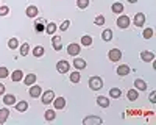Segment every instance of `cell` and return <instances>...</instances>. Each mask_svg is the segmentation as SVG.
Here are the masks:
<instances>
[{"label":"cell","mask_w":156,"mask_h":125,"mask_svg":"<svg viewBox=\"0 0 156 125\" xmlns=\"http://www.w3.org/2000/svg\"><path fill=\"white\" fill-rule=\"evenodd\" d=\"M89 88L92 91H100L103 88V80L100 77H90L89 78Z\"/></svg>","instance_id":"1"},{"label":"cell","mask_w":156,"mask_h":125,"mask_svg":"<svg viewBox=\"0 0 156 125\" xmlns=\"http://www.w3.org/2000/svg\"><path fill=\"white\" fill-rule=\"evenodd\" d=\"M129 23H131V19H129L126 14H119V17H117V27L125 30L129 27Z\"/></svg>","instance_id":"2"},{"label":"cell","mask_w":156,"mask_h":125,"mask_svg":"<svg viewBox=\"0 0 156 125\" xmlns=\"http://www.w3.org/2000/svg\"><path fill=\"white\" fill-rule=\"evenodd\" d=\"M108 58H109V61H112V62L120 61V59H122V50H120V48H112V50H109V52H108Z\"/></svg>","instance_id":"3"},{"label":"cell","mask_w":156,"mask_h":125,"mask_svg":"<svg viewBox=\"0 0 156 125\" xmlns=\"http://www.w3.org/2000/svg\"><path fill=\"white\" fill-rule=\"evenodd\" d=\"M53 98H55V92L51 91V89H48V91H45V92L41 94V102H42L44 105L51 103V102H53Z\"/></svg>","instance_id":"4"},{"label":"cell","mask_w":156,"mask_h":125,"mask_svg":"<svg viewBox=\"0 0 156 125\" xmlns=\"http://www.w3.org/2000/svg\"><path fill=\"white\" fill-rule=\"evenodd\" d=\"M69 69H70V62H67L66 59H61L56 62V70L59 73H66V72H69Z\"/></svg>","instance_id":"5"},{"label":"cell","mask_w":156,"mask_h":125,"mask_svg":"<svg viewBox=\"0 0 156 125\" xmlns=\"http://www.w3.org/2000/svg\"><path fill=\"white\" fill-rule=\"evenodd\" d=\"M28 94H30V97H33V98L41 97V94H42V88H41V86H37V84L34 83V84H31V86H30Z\"/></svg>","instance_id":"6"},{"label":"cell","mask_w":156,"mask_h":125,"mask_svg":"<svg viewBox=\"0 0 156 125\" xmlns=\"http://www.w3.org/2000/svg\"><path fill=\"white\" fill-rule=\"evenodd\" d=\"M80 52H81V45L80 44H69L67 45V53L70 56H76Z\"/></svg>","instance_id":"7"},{"label":"cell","mask_w":156,"mask_h":125,"mask_svg":"<svg viewBox=\"0 0 156 125\" xmlns=\"http://www.w3.org/2000/svg\"><path fill=\"white\" fill-rule=\"evenodd\" d=\"M145 20H147V17H145L144 12H137V14L134 16V19H133L136 27H142V25H145Z\"/></svg>","instance_id":"8"},{"label":"cell","mask_w":156,"mask_h":125,"mask_svg":"<svg viewBox=\"0 0 156 125\" xmlns=\"http://www.w3.org/2000/svg\"><path fill=\"white\" fill-rule=\"evenodd\" d=\"M16 102H17L16 95H12V94H3V103L6 106H14Z\"/></svg>","instance_id":"9"},{"label":"cell","mask_w":156,"mask_h":125,"mask_svg":"<svg viewBox=\"0 0 156 125\" xmlns=\"http://www.w3.org/2000/svg\"><path fill=\"white\" fill-rule=\"evenodd\" d=\"M101 122H103L101 117H97V116H87V117L83 119V123H84V125H90V123L97 125V123H101Z\"/></svg>","instance_id":"10"},{"label":"cell","mask_w":156,"mask_h":125,"mask_svg":"<svg viewBox=\"0 0 156 125\" xmlns=\"http://www.w3.org/2000/svg\"><path fill=\"white\" fill-rule=\"evenodd\" d=\"M51 103H53L55 109H62L64 106H66V98H64V97H55Z\"/></svg>","instance_id":"11"},{"label":"cell","mask_w":156,"mask_h":125,"mask_svg":"<svg viewBox=\"0 0 156 125\" xmlns=\"http://www.w3.org/2000/svg\"><path fill=\"white\" fill-rule=\"evenodd\" d=\"M140 59L144 62H151L154 59V53L148 52V50H144V52H140Z\"/></svg>","instance_id":"12"},{"label":"cell","mask_w":156,"mask_h":125,"mask_svg":"<svg viewBox=\"0 0 156 125\" xmlns=\"http://www.w3.org/2000/svg\"><path fill=\"white\" fill-rule=\"evenodd\" d=\"M97 105L101 106V108H108L111 105V100L108 97H105V95H98L97 97Z\"/></svg>","instance_id":"13"},{"label":"cell","mask_w":156,"mask_h":125,"mask_svg":"<svg viewBox=\"0 0 156 125\" xmlns=\"http://www.w3.org/2000/svg\"><path fill=\"white\" fill-rule=\"evenodd\" d=\"M53 38H51V45H53V48L56 50V52H59V50L62 48V42H61V38L59 36H55V34H51Z\"/></svg>","instance_id":"14"},{"label":"cell","mask_w":156,"mask_h":125,"mask_svg":"<svg viewBox=\"0 0 156 125\" xmlns=\"http://www.w3.org/2000/svg\"><path fill=\"white\" fill-rule=\"evenodd\" d=\"M22 78H23V72H22L20 69H16L14 72L11 73V80L14 81V83H19V81H22Z\"/></svg>","instance_id":"15"},{"label":"cell","mask_w":156,"mask_h":125,"mask_svg":"<svg viewBox=\"0 0 156 125\" xmlns=\"http://www.w3.org/2000/svg\"><path fill=\"white\" fill-rule=\"evenodd\" d=\"M37 8L34 6V5H30L28 8H27V11H25V14H27V17H30V19H34L36 16H37Z\"/></svg>","instance_id":"16"},{"label":"cell","mask_w":156,"mask_h":125,"mask_svg":"<svg viewBox=\"0 0 156 125\" xmlns=\"http://www.w3.org/2000/svg\"><path fill=\"white\" fill-rule=\"evenodd\" d=\"M134 88L137 91H145L147 89V81H144L142 78H136L134 80Z\"/></svg>","instance_id":"17"},{"label":"cell","mask_w":156,"mask_h":125,"mask_svg":"<svg viewBox=\"0 0 156 125\" xmlns=\"http://www.w3.org/2000/svg\"><path fill=\"white\" fill-rule=\"evenodd\" d=\"M36 73H28V75H25L23 77V83L27 84V86H31V84H34L36 83Z\"/></svg>","instance_id":"18"},{"label":"cell","mask_w":156,"mask_h":125,"mask_svg":"<svg viewBox=\"0 0 156 125\" xmlns=\"http://www.w3.org/2000/svg\"><path fill=\"white\" fill-rule=\"evenodd\" d=\"M14 106H16V109L19 111V112H25L28 109V103L25 102V100H20V102H16L14 103Z\"/></svg>","instance_id":"19"},{"label":"cell","mask_w":156,"mask_h":125,"mask_svg":"<svg viewBox=\"0 0 156 125\" xmlns=\"http://www.w3.org/2000/svg\"><path fill=\"white\" fill-rule=\"evenodd\" d=\"M137 97H139V92H137L136 88H133V89H129V91L126 92V98L129 100V102H134V100H137Z\"/></svg>","instance_id":"20"},{"label":"cell","mask_w":156,"mask_h":125,"mask_svg":"<svg viewBox=\"0 0 156 125\" xmlns=\"http://www.w3.org/2000/svg\"><path fill=\"white\" fill-rule=\"evenodd\" d=\"M72 64H73V67L75 69H78V70H81V69H86V61L84 59H81V58H76L73 62H72Z\"/></svg>","instance_id":"21"},{"label":"cell","mask_w":156,"mask_h":125,"mask_svg":"<svg viewBox=\"0 0 156 125\" xmlns=\"http://www.w3.org/2000/svg\"><path fill=\"white\" fill-rule=\"evenodd\" d=\"M129 70H131V69H129L126 64H122V66L117 67V75H120V77H126V75L129 73Z\"/></svg>","instance_id":"22"},{"label":"cell","mask_w":156,"mask_h":125,"mask_svg":"<svg viewBox=\"0 0 156 125\" xmlns=\"http://www.w3.org/2000/svg\"><path fill=\"white\" fill-rule=\"evenodd\" d=\"M123 5L120 3V2H115V3H112V6H111V11L112 12H115V14H122L123 12Z\"/></svg>","instance_id":"23"},{"label":"cell","mask_w":156,"mask_h":125,"mask_svg":"<svg viewBox=\"0 0 156 125\" xmlns=\"http://www.w3.org/2000/svg\"><path fill=\"white\" fill-rule=\"evenodd\" d=\"M8 117H9V109L8 108H2L0 109V125L5 123Z\"/></svg>","instance_id":"24"},{"label":"cell","mask_w":156,"mask_h":125,"mask_svg":"<svg viewBox=\"0 0 156 125\" xmlns=\"http://www.w3.org/2000/svg\"><path fill=\"white\" fill-rule=\"evenodd\" d=\"M55 117H56V111H55V109H47V111H45V114H44V119H45L47 122H51V120H55Z\"/></svg>","instance_id":"25"},{"label":"cell","mask_w":156,"mask_h":125,"mask_svg":"<svg viewBox=\"0 0 156 125\" xmlns=\"http://www.w3.org/2000/svg\"><path fill=\"white\" fill-rule=\"evenodd\" d=\"M31 52H33V55H34L36 58H41V56H44L45 50H44V47H42V45H36V47L31 50Z\"/></svg>","instance_id":"26"},{"label":"cell","mask_w":156,"mask_h":125,"mask_svg":"<svg viewBox=\"0 0 156 125\" xmlns=\"http://www.w3.org/2000/svg\"><path fill=\"white\" fill-rule=\"evenodd\" d=\"M56 30H58V25H56L55 22H50V23L45 25V31H47V34H55Z\"/></svg>","instance_id":"27"},{"label":"cell","mask_w":156,"mask_h":125,"mask_svg":"<svg viewBox=\"0 0 156 125\" xmlns=\"http://www.w3.org/2000/svg\"><path fill=\"white\" fill-rule=\"evenodd\" d=\"M109 97H112V98L122 97V89H120V88H111V89H109Z\"/></svg>","instance_id":"28"},{"label":"cell","mask_w":156,"mask_h":125,"mask_svg":"<svg viewBox=\"0 0 156 125\" xmlns=\"http://www.w3.org/2000/svg\"><path fill=\"white\" fill-rule=\"evenodd\" d=\"M101 39L105 41V42L111 41V39H112V30H103V33H101Z\"/></svg>","instance_id":"29"},{"label":"cell","mask_w":156,"mask_h":125,"mask_svg":"<svg viewBox=\"0 0 156 125\" xmlns=\"http://www.w3.org/2000/svg\"><path fill=\"white\" fill-rule=\"evenodd\" d=\"M69 78H70V81H72V83H75V84H76V83H80L81 75H80V72H78V70H75V72H72V73H70V77H69Z\"/></svg>","instance_id":"30"},{"label":"cell","mask_w":156,"mask_h":125,"mask_svg":"<svg viewBox=\"0 0 156 125\" xmlns=\"http://www.w3.org/2000/svg\"><path fill=\"white\" fill-rule=\"evenodd\" d=\"M81 45H84V47L92 45V38H90L89 34H84V36L81 38Z\"/></svg>","instance_id":"31"},{"label":"cell","mask_w":156,"mask_h":125,"mask_svg":"<svg viewBox=\"0 0 156 125\" xmlns=\"http://www.w3.org/2000/svg\"><path fill=\"white\" fill-rule=\"evenodd\" d=\"M8 47L11 50H16L19 47V39H17V38H11V39L8 41Z\"/></svg>","instance_id":"32"},{"label":"cell","mask_w":156,"mask_h":125,"mask_svg":"<svg viewBox=\"0 0 156 125\" xmlns=\"http://www.w3.org/2000/svg\"><path fill=\"white\" fill-rule=\"evenodd\" d=\"M28 52H30V44H28V42H23V44L20 45V55H22V56H27Z\"/></svg>","instance_id":"33"},{"label":"cell","mask_w":156,"mask_h":125,"mask_svg":"<svg viewBox=\"0 0 156 125\" xmlns=\"http://www.w3.org/2000/svg\"><path fill=\"white\" fill-rule=\"evenodd\" d=\"M142 36H144V39H151L153 38V28L147 27L144 31H142Z\"/></svg>","instance_id":"34"},{"label":"cell","mask_w":156,"mask_h":125,"mask_svg":"<svg viewBox=\"0 0 156 125\" xmlns=\"http://www.w3.org/2000/svg\"><path fill=\"white\" fill-rule=\"evenodd\" d=\"M76 6L80 9H86L89 6V0H76Z\"/></svg>","instance_id":"35"},{"label":"cell","mask_w":156,"mask_h":125,"mask_svg":"<svg viewBox=\"0 0 156 125\" xmlns=\"http://www.w3.org/2000/svg\"><path fill=\"white\" fill-rule=\"evenodd\" d=\"M94 23L97 25V27H101V25H105V16H97L95 19H94Z\"/></svg>","instance_id":"36"},{"label":"cell","mask_w":156,"mask_h":125,"mask_svg":"<svg viewBox=\"0 0 156 125\" xmlns=\"http://www.w3.org/2000/svg\"><path fill=\"white\" fill-rule=\"evenodd\" d=\"M8 75H9V70H8L5 66H2V67H0V78H6Z\"/></svg>","instance_id":"37"},{"label":"cell","mask_w":156,"mask_h":125,"mask_svg":"<svg viewBox=\"0 0 156 125\" xmlns=\"http://www.w3.org/2000/svg\"><path fill=\"white\" fill-rule=\"evenodd\" d=\"M69 25H70V20H64L61 25H59V30H62V31H66L67 28H69Z\"/></svg>","instance_id":"38"},{"label":"cell","mask_w":156,"mask_h":125,"mask_svg":"<svg viewBox=\"0 0 156 125\" xmlns=\"http://www.w3.org/2000/svg\"><path fill=\"white\" fill-rule=\"evenodd\" d=\"M9 12V8L8 6H0V16H6Z\"/></svg>","instance_id":"39"},{"label":"cell","mask_w":156,"mask_h":125,"mask_svg":"<svg viewBox=\"0 0 156 125\" xmlns=\"http://www.w3.org/2000/svg\"><path fill=\"white\" fill-rule=\"evenodd\" d=\"M150 102H151V103L156 102V92H151V94H150Z\"/></svg>","instance_id":"40"},{"label":"cell","mask_w":156,"mask_h":125,"mask_svg":"<svg viewBox=\"0 0 156 125\" xmlns=\"http://www.w3.org/2000/svg\"><path fill=\"white\" fill-rule=\"evenodd\" d=\"M5 94V84L0 83V95H3Z\"/></svg>","instance_id":"41"},{"label":"cell","mask_w":156,"mask_h":125,"mask_svg":"<svg viewBox=\"0 0 156 125\" xmlns=\"http://www.w3.org/2000/svg\"><path fill=\"white\" fill-rule=\"evenodd\" d=\"M128 2H129V3H136V2H137V0H128Z\"/></svg>","instance_id":"42"}]
</instances>
